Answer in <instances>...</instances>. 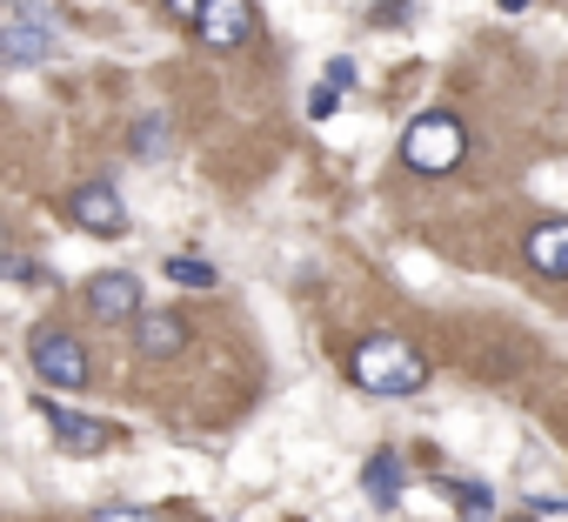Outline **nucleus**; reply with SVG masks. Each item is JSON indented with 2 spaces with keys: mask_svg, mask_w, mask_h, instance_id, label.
Returning <instances> with one entry per match:
<instances>
[{
  "mask_svg": "<svg viewBox=\"0 0 568 522\" xmlns=\"http://www.w3.org/2000/svg\"><path fill=\"white\" fill-rule=\"evenodd\" d=\"M28 355H34V369H41L54 389H81V382H88V355H81V342L61 335V329H41Z\"/></svg>",
  "mask_w": 568,
  "mask_h": 522,
  "instance_id": "nucleus-4",
  "label": "nucleus"
},
{
  "mask_svg": "<svg viewBox=\"0 0 568 522\" xmlns=\"http://www.w3.org/2000/svg\"><path fill=\"white\" fill-rule=\"evenodd\" d=\"M501 8H508V14H515V8H528V0H501Z\"/></svg>",
  "mask_w": 568,
  "mask_h": 522,
  "instance_id": "nucleus-19",
  "label": "nucleus"
},
{
  "mask_svg": "<svg viewBox=\"0 0 568 522\" xmlns=\"http://www.w3.org/2000/svg\"><path fill=\"white\" fill-rule=\"evenodd\" d=\"M68 214H74V228H88V234H128V201H121L108 181H88V188H74Z\"/></svg>",
  "mask_w": 568,
  "mask_h": 522,
  "instance_id": "nucleus-5",
  "label": "nucleus"
},
{
  "mask_svg": "<svg viewBox=\"0 0 568 522\" xmlns=\"http://www.w3.org/2000/svg\"><path fill=\"white\" fill-rule=\"evenodd\" d=\"M362 489H368L382 509H388V502H402V462H395V455H375V462L362 469Z\"/></svg>",
  "mask_w": 568,
  "mask_h": 522,
  "instance_id": "nucleus-11",
  "label": "nucleus"
},
{
  "mask_svg": "<svg viewBox=\"0 0 568 522\" xmlns=\"http://www.w3.org/2000/svg\"><path fill=\"white\" fill-rule=\"evenodd\" d=\"M348 369H355V382H362V389H375V395H415V389L428 382L422 349H415V342H402V335H368V342L348 355Z\"/></svg>",
  "mask_w": 568,
  "mask_h": 522,
  "instance_id": "nucleus-1",
  "label": "nucleus"
},
{
  "mask_svg": "<svg viewBox=\"0 0 568 522\" xmlns=\"http://www.w3.org/2000/svg\"><path fill=\"white\" fill-rule=\"evenodd\" d=\"M168 148H174V134H168V121H161V114H148V121L134 128V154H148V161H154V154H168Z\"/></svg>",
  "mask_w": 568,
  "mask_h": 522,
  "instance_id": "nucleus-14",
  "label": "nucleus"
},
{
  "mask_svg": "<svg viewBox=\"0 0 568 522\" xmlns=\"http://www.w3.org/2000/svg\"><path fill=\"white\" fill-rule=\"evenodd\" d=\"M41 415H48V429H54V442H61L68 455H94V449H108V422L74 415V409H61V402H41Z\"/></svg>",
  "mask_w": 568,
  "mask_h": 522,
  "instance_id": "nucleus-8",
  "label": "nucleus"
},
{
  "mask_svg": "<svg viewBox=\"0 0 568 522\" xmlns=\"http://www.w3.org/2000/svg\"><path fill=\"white\" fill-rule=\"evenodd\" d=\"M181 342H187L181 315H141V322H134V349H141L148 362H161V355H181Z\"/></svg>",
  "mask_w": 568,
  "mask_h": 522,
  "instance_id": "nucleus-10",
  "label": "nucleus"
},
{
  "mask_svg": "<svg viewBox=\"0 0 568 522\" xmlns=\"http://www.w3.org/2000/svg\"><path fill=\"white\" fill-rule=\"evenodd\" d=\"M0 54H8L14 68H41L54 54V14L41 8H8V21H0Z\"/></svg>",
  "mask_w": 568,
  "mask_h": 522,
  "instance_id": "nucleus-3",
  "label": "nucleus"
},
{
  "mask_svg": "<svg viewBox=\"0 0 568 522\" xmlns=\"http://www.w3.org/2000/svg\"><path fill=\"white\" fill-rule=\"evenodd\" d=\"M462 154H468V134H462L455 114H422L402 134V161L415 174H448V168H462Z\"/></svg>",
  "mask_w": 568,
  "mask_h": 522,
  "instance_id": "nucleus-2",
  "label": "nucleus"
},
{
  "mask_svg": "<svg viewBox=\"0 0 568 522\" xmlns=\"http://www.w3.org/2000/svg\"><path fill=\"white\" fill-rule=\"evenodd\" d=\"M194 34L227 54V48H241L254 34V8H247V0H207V14L194 21Z\"/></svg>",
  "mask_w": 568,
  "mask_h": 522,
  "instance_id": "nucleus-7",
  "label": "nucleus"
},
{
  "mask_svg": "<svg viewBox=\"0 0 568 522\" xmlns=\"http://www.w3.org/2000/svg\"><path fill=\"white\" fill-rule=\"evenodd\" d=\"M88 315H101V322H141V282L128 269L94 275L88 282Z\"/></svg>",
  "mask_w": 568,
  "mask_h": 522,
  "instance_id": "nucleus-6",
  "label": "nucleus"
},
{
  "mask_svg": "<svg viewBox=\"0 0 568 522\" xmlns=\"http://www.w3.org/2000/svg\"><path fill=\"white\" fill-rule=\"evenodd\" d=\"M355 74H362V68H355L348 54H335V61H328V88H335V94H342V88H355Z\"/></svg>",
  "mask_w": 568,
  "mask_h": 522,
  "instance_id": "nucleus-15",
  "label": "nucleus"
},
{
  "mask_svg": "<svg viewBox=\"0 0 568 522\" xmlns=\"http://www.w3.org/2000/svg\"><path fill=\"white\" fill-rule=\"evenodd\" d=\"M528 261H535V269L541 275H568V221H535L528 228Z\"/></svg>",
  "mask_w": 568,
  "mask_h": 522,
  "instance_id": "nucleus-9",
  "label": "nucleus"
},
{
  "mask_svg": "<svg viewBox=\"0 0 568 522\" xmlns=\"http://www.w3.org/2000/svg\"><path fill=\"white\" fill-rule=\"evenodd\" d=\"M335 101H342L335 88H315V94H308V114H315V121H328V114H335Z\"/></svg>",
  "mask_w": 568,
  "mask_h": 522,
  "instance_id": "nucleus-16",
  "label": "nucleus"
},
{
  "mask_svg": "<svg viewBox=\"0 0 568 522\" xmlns=\"http://www.w3.org/2000/svg\"><path fill=\"white\" fill-rule=\"evenodd\" d=\"M168 282H181V289H214L221 275H214V261H201V254H174V261H168Z\"/></svg>",
  "mask_w": 568,
  "mask_h": 522,
  "instance_id": "nucleus-12",
  "label": "nucleus"
},
{
  "mask_svg": "<svg viewBox=\"0 0 568 522\" xmlns=\"http://www.w3.org/2000/svg\"><path fill=\"white\" fill-rule=\"evenodd\" d=\"M94 522H148V515H128V509H101Z\"/></svg>",
  "mask_w": 568,
  "mask_h": 522,
  "instance_id": "nucleus-18",
  "label": "nucleus"
},
{
  "mask_svg": "<svg viewBox=\"0 0 568 522\" xmlns=\"http://www.w3.org/2000/svg\"><path fill=\"white\" fill-rule=\"evenodd\" d=\"M448 495H455V509H462L468 522H488V515H495V495H488V482H448Z\"/></svg>",
  "mask_w": 568,
  "mask_h": 522,
  "instance_id": "nucleus-13",
  "label": "nucleus"
},
{
  "mask_svg": "<svg viewBox=\"0 0 568 522\" xmlns=\"http://www.w3.org/2000/svg\"><path fill=\"white\" fill-rule=\"evenodd\" d=\"M168 14H174V21H201V14H207V0H168Z\"/></svg>",
  "mask_w": 568,
  "mask_h": 522,
  "instance_id": "nucleus-17",
  "label": "nucleus"
}]
</instances>
